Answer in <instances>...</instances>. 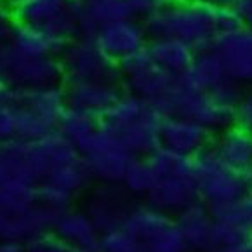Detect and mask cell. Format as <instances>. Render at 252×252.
I'll return each mask as SVG.
<instances>
[{"label":"cell","mask_w":252,"mask_h":252,"mask_svg":"<svg viewBox=\"0 0 252 252\" xmlns=\"http://www.w3.org/2000/svg\"><path fill=\"white\" fill-rule=\"evenodd\" d=\"M209 209L216 221L230 222V224L252 231V191L245 193L235 200L209 205Z\"/></svg>","instance_id":"29"},{"label":"cell","mask_w":252,"mask_h":252,"mask_svg":"<svg viewBox=\"0 0 252 252\" xmlns=\"http://www.w3.org/2000/svg\"><path fill=\"white\" fill-rule=\"evenodd\" d=\"M141 242L136 240L124 228L104 231L99 237L101 252H141Z\"/></svg>","instance_id":"35"},{"label":"cell","mask_w":252,"mask_h":252,"mask_svg":"<svg viewBox=\"0 0 252 252\" xmlns=\"http://www.w3.org/2000/svg\"><path fill=\"white\" fill-rule=\"evenodd\" d=\"M183 84L191 89L202 91V93H212L221 82L226 80V73L219 63L218 56L212 49L198 51L189 68L183 75H179Z\"/></svg>","instance_id":"22"},{"label":"cell","mask_w":252,"mask_h":252,"mask_svg":"<svg viewBox=\"0 0 252 252\" xmlns=\"http://www.w3.org/2000/svg\"><path fill=\"white\" fill-rule=\"evenodd\" d=\"M4 80L7 82L9 86L21 91L61 86L64 82L63 70H61V63L58 56L30 58V56L18 54L12 49L7 68L4 71Z\"/></svg>","instance_id":"10"},{"label":"cell","mask_w":252,"mask_h":252,"mask_svg":"<svg viewBox=\"0 0 252 252\" xmlns=\"http://www.w3.org/2000/svg\"><path fill=\"white\" fill-rule=\"evenodd\" d=\"M252 231H247L240 226H235L230 222L224 221H216L212 224V249L219 247H233V245H240L244 242L251 240Z\"/></svg>","instance_id":"34"},{"label":"cell","mask_w":252,"mask_h":252,"mask_svg":"<svg viewBox=\"0 0 252 252\" xmlns=\"http://www.w3.org/2000/svg\"><path fill=\"white\" fill-rule=\"evenodd\" d=\"M222 70L240 86L252 84V28L238 25L221 33L212 44Z\"/></svg>","instance_id":"9"},{"label":"cell","mask_w":252,"mask_h":252,"mask_svg":"<svg viewBox=\"0 0 252 252\" xmlns=\"http://www.w3.org/2000/svg\"><path fill=\"white\" fill-rule=\"evenodd\" d=\"M212 134L207 127L185 117H163L160 126V145L179 155L195 157L211 146Z\"/></svg>","instance_id":"14"},{"label":"cell","mask_w":252,"mask_h":252,"mask_svg":"<svg viewBox=\"0 0 252 252\" xmlns=\"http://www.w3.org/2000/svg\"><path fill=\"white\" fill-rule=\"evenodd\" d=\"M25 247L26 252H78L77 249L64 244L61 238L56 237L54 231L28 238L25 242Z\"/></svg>","instance_id":"37"},{"label":"cell","mask_w":252,"mask_h":252,"mask_svg":"<svg viewBox=\"0 0 252 252\" xmlns=\"http://www.w3.org/2000/svg\"><path fill=\"white\" fill-rule=\"evenodd\" d=\"M132 193L122 183H101L87 200L86 212L99 233L122 228L127 214L136 207Z\"/></svg>","instance_id":"11"},{"label":"cell","mask_w":252,"mask_h":252,"mask_svg":"<svg viewBox=\"0 0 252 252\" xmlns=\"http://www.w3.org/2000/svg\"><path fill=\"white\" fill-rule=\"evenodd\" d=\"M56 127L51 126L47 120L38 117L32 110L25 106H18V139L23 141H38Z\"/></svg>","instance_id":"32"},{"label":"cell","mask_w":252,"mask_h":252,"mask_svg":"<svg viewBox=\"0 0 252 252\" xmlns=\"http://www.w3.org/2000/svg\"><path fill=\"white\" fill-rule=\"evenodd\" d=\"M91 179H93V174H91L84 157H80V158L73 160V162L52 167L44 181L60 186V188L70 191L71 195H77L89 185Z\"/></svg>","instance_id":"28"},{"label":"cell","mask_w":252,"mask_h":252,"mask_svg":"<svg viewBox=\"0 0 252 252\" xmlns=\"http://www.w3.org/2000/svg\"><path fill=\"white\" fill-rule=\"evenodd\" d=\"M157 178L153 174L152 167H150L146 157H132L124 172L122 185L132 193L134 197L137 195H145L155 186Z\"/></svg>","instance_id":"31"},{"label":"cell","mask_w":252,"mask_h":252,"mask_svg":"<svg viewBox=\"0 0 252 252\" xmlns=\"http://www.w3.org/2000/svg\"><path fill=\"white\" fill-rule=\"evenodd\" d=\"M0 252H26V247L23 242L0 240Z\"/></svg>","instance_id":"43"},{"label":"cell","mask_w":252,"mask_h":252,"mask_svg":"<svg viewBox=\"0 0 252 252\" xmlns=\"http://www.w3.org/2000/svg\"><path fill=\"white\" fill-rule=\"evenodd\" d=\"M11 11L16 23L42 28L63 44L80 37L78 0H16Z\"/></svg>","instance_id":"4"},{"label":"cell","mask_w":252,"mask_h":252,"mask_svg":"<svg viewBox=\"0 0 252 252\" xmlns=\"http://www.w3.org/2000/svg\"><path fill=\"white\" fill-rule=\"evenodd\" d=\"M163 117H185L207 127L211 132H221L235 124V108L218 103L209 93L191 89L178 77L172 91L157 104Z\"/></svg>","instance_id":"3"},{"label":"cell","mask_w":252,"mask_h":252,"mask_svg":"<svg viewBox=\"0 0 252 252\" xmlns=\"http://www.w3.org/2000/svg\"><path fill=\"white\" fill-rule=\"evenodd\" d=\"M63 87L68 106L86 111L99 119L124 93L122 82L111 80L66 82L63 84Z\"/></svg>","instance_id":"13"},{"label":"cell","mask_w":252,"mask_h":252,"mask_svg":"<svg viewBox=\"0 0 252 252\" xmlns=\"http://www.w3.org/2000/svg\"><path fill=\"white\" fill-rule=\"evenodd\" d=\"M11 89H12V86H9L7 82L0 77V101H4L5 97L11 94Z\"/></svg>","instance_id":"45"},{"label":"cell","mask_w":252,"mask_h":252,"mask_svg":"<svg viewBox=\"0 0 252 252\" xmlns=\"http://www.w3.org/2000/svg\"><path fill=\"white\" fill-rule=\"evenodd\" d=\"M214 252H252V238L240 245H233V247H219L214 249Z\"/></svg>","instance_id":"44"},{"label":"cell","mask_w":252,"mask_h":252,"mask_svg":"<svg viewBox=\"0 0 252 252\" xmlns=\"http://www.w3.org/2000/svg\"><path fill=\"white\" fill-rule=\"evenodd\" d=\"M4 2H7V4H9V5H11V4H14L16 0H4Z\"/></svg>","instance_id":"48"},{"label":"cell","mask_w":252,"mask_h":252,"mask_svg":"<svg viewBox=\"0 0 252 252\" xmlns=\"http://www.w3.org/2000/svg\"><path fill=\"white\" fill-rule=\"evenodd\" d=\"M60 214V211H54L37 200L19 214L5 216L0 228V240H14L25 244L32 237L49 233L54 230L56 219Z\"/></svg>","instance_id":"16"},{"label":"cell","mask_w":252,"mask_h":252,"mask_svg":"<svg viewBox=\"0 0 252 252\" xmlns=\"http://www.w3.org/2000/svg\"><path fill=\"white\" fill-rule=\"evenodd\" d=\"M56 129L60 130L63 136H66L80 150L101 129V119L82 110L66 106L63 115L60 117V122H58Z\"/></svg>","instance_id":"26"},{"label":"cell","mask_w":252,"mask_h":252,"mask_svg":"<svg viewBox=\"0 0 252 252\" xmlns=\"http://www.w3.org/2000/svg\"><path fill=\"white\" fill-rule=\"evenodd\" d=\"M162 120L155 104L124 91L101 117V126L115 134L132 157H145L160 146Z\"/></svg>","instance_id":"2"},{"label":"cell","mask_w":252,"mask_h":252,"mask_svg":"<svg viewBox=\"0 0 252 252\" xmlns=\"http://www.w3.org/2000/svg\"><path fill=\"white\" fill-rule=\"evenodd\" d=\"M119 66L124 91L139 96L155 106L171 93L178 80V77L160 68L150 58L146 47L132 58L122 61Z\"/></svg>","instance_id":"7"},{"label":"cell","mask_w":252,"mask_h":252,"mask_svg":"<svg viewBox=\"0 0 252 252\" xmlns=\"http://www.w3.org/2000/svg\"><path fill=\"white\" fill-rule=\"evenodd\" d=\"M63 70V84L87 80H120V66L99 49L91 37H77L66 42L58 54Z\"/></svg>","instance_id":"5"},{"label":"cell","mask_w":252,"mask_h":252,"mask_svg":"<svg viewBox=\"0 0 252 252\" xmlns=\"http://www.w3.org/2000/svg\"><path fill=\"white\" fill-rule=\"evenodd\" d=\"M14 26L16 19L12 16L11 5L4 0H0V44H9Z\"/></svg>","instance_id":"41"},{"label":"cell","mask_w":252,"mask_h":252,"mask_svg":"<svg viewBox=\"0 0 252 252\" xmlns=\"http://www.w3.org/2000/svg\"><path fill=\"white\" fill-rule=\"evenodd\" d=\"M172 224V219L169 214L152 207L150 204L146 205H136L132 211L127 214L122 228L129 235H132L136 240L141 244L155 238L160 235L167 226Z\"/></svg>","instance_id":"25"},{"label":"cell","mask_w":252,"mask_h":252,"mask_svg":"<svg viewBox=\"0 0 252 252\" xmlns=\"http://www.w3.org/2000/svg\"><path fill=\"white\" fill-rule=\"evenodd\" d=\"M19 106L28 108L56 127L60 122V117L63 115V111L68 106L63 84L42 87V89L23 91Z\"/></svg>","instance_id":"24"},{"label":"cell","mask_w":252,"mask_h":252,"mask_svg":"<svg viewBox=\"0 0 252 252\" xmlns=\"http://www.w3.org/2000/svg\"><path fill=\"white\" fill-rule=\"evenodd\" d=\"M235 126L252 134V84L247 91H244L240 101L235 106Z\"/></svg>","instance_id":"39"},{"label":"cell","mask_w":252,"mask_h":252,"mask_svg":"<svg viewBox=\"0 0 252 252\" xmlns=\"http://www.w3.org/2000/svg\"><path fill=\"white\" fill-rule=\"evenodd\" d=\"M197 198H200L197 179L191 174L165 176L158 179L155 186L146 193L148 204L169 216L179 212Z\"/></svg>","instance_id":"15"},{"label":"cell","mask_w":252,"mask_h":252,"mask_svg":"<svg viewBox=\"0 0 252 252\" xmlns=\"http://www.w3.org/2000/svg\"><path fill=\"white\" fill-rule=\"evenodd\" d=\"M188 249L189 247L185 237L178 230L174 219H172L171 226H167L160 235L143 244L141 252H188Z\"/></svg>","instance_id":"33"},{"label":"cell","mask_w":252,"mask_h":252,"mask_svg":"<svg viewBox=\"0 0 252 252\" xmlns=\"http://www.w3.org/2000/svg\"><path fill=\"white\" fill-rule=\"evenodd\" d=\"M93 178L101 183H122L124 172L132 155L115 134L101 126V129L80 148Z\"/></svg>","instance_id":"8"},{"label":"cell","mask_w":252,"mask_h":252,"mask_svg":"<svg viewBox=\"0 0 252 252\" xmlns=\"http://www.w3.org/2000/svg\"><path fill=\"white\" fill-rule=\"evenodd\" d=\"M18 137V106L0 101V143Z\"/></svg>","instance_id":"38"},{"label":"cell","mask_w":252,"mask_h":252,"mask_svg":"<svg viewBox=\"0 0 252 252\" xmlns=\"http://www.w3.org/2000/svg\"><path fill=\"white\" fill-rule=\"evenodd\" d=\"M193 160L198 197L207 205L230 202L249 193L240 178V172L222 162L212 145L197 153Z\"/></svg>","instance_id":"6"},{"label":"cell","mask_w":252,"mask_h":252,"mask_svg":"<svg viewBox=\"0 0 252 252\" xmlns=\"http://www.w3.org/2000/svg\"><path fill=\"white\" fill-rule=\"evenodd\" d=\"M212 148L219 158L235 171L252 165V134L235 124L219 132Z\"/></svg>","instance_id":"20"},{"label":"cell","mask_w":252,"mask_h":252,"mask_svg":"<svg viewBox=\"0 0 252 252\" xmlns=\"http://www.w3.org/2000/svg\"><path fill=\"white\" fill-rule=\"evenodd\" d=\"M132 18L124 0H94L80 4V37L96 35L101 26Z\"/></svg>","instance_id":"23"},{"label":"cell","mask_w":252,"mask_h":252,"mask_svg":"<svg viewBox=\"0 0 252 252\" xmlns=\"http://www.w3.org/2000/svg\"><path fill=\"white\" fill-rule=\"evenodd\" d=\"M143 25L148 38H176L198 52L211 49L219 35L242 23L231 7H212L198 0H167Z\"/></svg>","instance_id":"1"},{"label":"cell","mask_w":252,"mask_h":252,"mask_svg":"<svg viewBox=\"0 0 252 252\" xmlns=\"http://www.w3.org/2000/svg\"><path fill=\"white\" fill-rule=\"evenodd\" d=\"M4 219H5V216L0 212V228H2V222H4Z\"/></svg>","instance_id":"46"},{"label":"cell","mask_w":252,"mask_h":252,"mask_svg":"<svg viewBox=\"0 0 252 252\" xmlns=\"http://www.w3.org/2000/svg\"><path fill=\"white\" fill-rule=\"evenodd\" d=\"M80 4H87V2H94V0H78Z\"/></svg>","instance_id":"47"},{"label":"cell","mask_w":252,"mask_h":252,"mask_svg":"<svg viewBox=\"0 0 252 252\" xmlns=\"http://www.w3.org/2000/svg\"><path fill=\"white\" fill-rule=\"evenodd\" d=\"M37 202V185L25 179H11L0 185V212L4 216L19 214Z\"/></svg>","instance_id":"27"},{"label":"cell","mask_w":252,"mask_h":252,"mask_svg":"<svg viewBox=\"0 0 252 252\" xmlns=\"http://www.w3.org/2000/svg\"><path fill=\"white\" fill-rule=\"evenodd\" d=\"M73 197L75 195H71L70 191L52 185L49 181H40L37 185V200L40 204L47 205V207L54 209V211L63 212L66 209H70Z\"/></svg>","instance_id":"36"},{"label":"cell","mask_w":252,"mask_h":252,"mask_svg":"<svg viewBox=\"0 0 252 252\" xmlns=\"http://www.w3.org/2000/svg\"><path fill=\"white\" fill-rule=\"evenodd\" d=\"M35 143H37L42 155L45 157V160L49 162L51 169L56 165H61V163L73 162V160L82 157L78 146L73 145V143H71L66 136H63L58 129H54L52 132H49L47 136H44L42 139H38V141H35Z\"/></svg>","instance_id":"30"},{"label":"cell","mask_w":252,"mask_h":252,"mask_svg":"<svg viewBox=\"0 0 252 252\" xmlns=\"http://www.w3.org/2000/svg\"><path fill=\"white\" fill-rule=\"evenodd\" d=\"M9 45L18 54L30 56V58H44V56H58L64 44L42 28L16 23Z\"/></svg>","instance_id":"21"},{"label":"cell","mask_w":252,"mask_h":252,"mask_svg":"<svg viewBox=\"0 0 252 252\" xmlns=\"http://www.w3.org/2000/svg\"><path fill=\"white\" fill-rule=\"evenodd\" d=\"M52 231L56 237L77 251L94 249L99 245L101 233L87 212L66 209L58 216Z\"/></svg>","instance_id":"18"},{"label":"cell","mask_w":252,"mask_h":252,"mask_svg":"<svg viewBox=\"0 0 252 252\" xmlns=\"http://www.w3.org/2000/svg\"><path fill=\"white\" fill-rule=\"evenodd\" d=\"M93 38L101 51L119 64L141 52L150 40L143 21H137L134 18L120 19L101 26Z\"/></svg>","instance_id":"12"},{"label":"cell","mask_w":252,"mask_h":252,"mask_svg":"<svg viewBox=\"0 0 252 252\" xmlns=\"http://www.w3.org/2000/svg\"><path fill=\"white\" fill-rule=\"evenodd\" d=\"M130 16L137 21H145L153 16L160 7L165 5L167 0H124Z\"/></svg>","instance_id":"40"},{"label":"cell","mask_w":252,"mask_h":252,"mask_svg":"<svg viewBox=\"0 0 252 252\" xmlns=\"http://www.w3.org/2000/svg\"><path fill=\"white\" fill-rule=\"evenodd\" d=\"M231 9L242 25L252 28V0H235Z\"/></svg>","instance_id":"42"},{"label":"cell","mask_w":252,"mask_h":252,"mask_svg":"<svg viewBox=\"0 0 252 252\" xmlns=\"http://www.w3.org/2000/svg\"><path fill=\"white\" fill-rule=\"evenodd\" d=\"M174 224L185 237L189 249H212V224L214 218L204 200L197 198L185 209L176 212Z\"/></svg>","instance_id":"17"},{"label":"cell","mask_w":252,"mask_h":252,"mask_svg":"<svg viewBox=\"0 0 252 252\" xmlns=\"http://www.w3.org/2000/svg\"><path fill=\"white\" fill-rule=\"evenodd\" d=\"M146 52L160 68H163L174 77L185 73L197 54V51L189 47L188 44L167 37L150 38L146 44Z\"/></svg>","instance_id":"19"}]
</instances>
